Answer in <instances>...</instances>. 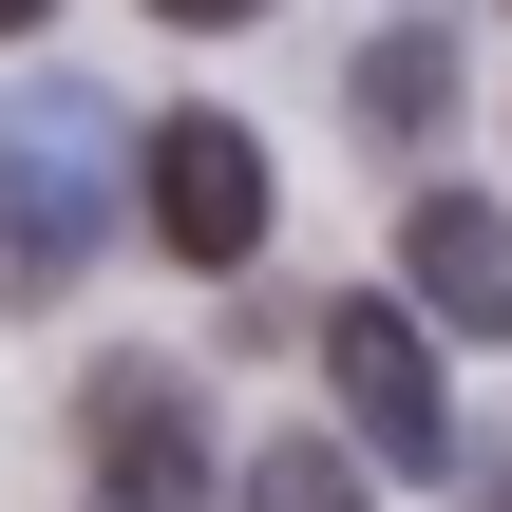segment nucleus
I'll use <instances>...</instances> for the list:
<instances>
[{"label": "nucleus", "instance_id": "6", "mask_svg": "<svg viewBox=\"0 0 512 512\" xmlns=\"http://www.w3.org/2000/svg\"><path fill=\"white\" fill-rule=\"evenodd\" d=\"M361 114H380V133L418 152V133L456 114V38H437V19H399V38H361Z\"/></svg>", "mask_w": 512, "mask_h": 512}, {"label": "nucleus", "instance_id": "3", "mask_svg": "<svg viewBox=\"0 0 512 512\" xmlns=\"http://www.w3.org/2000/svg\"><path fill=\"white\" fill-rule=\"evenodd\" d=\"M76 437H95V494L209 512V418H190V380H171V361H95V399H76Z\"/></svg>", "mask_w": 512, "mask_h": 512}, {"label": "nucleus", "instance_id": "11", "mask_svg": "<svg viewBox=\"0 0 512 512\" xmlns=\"http://www.w3.org/2000/svg\"><path fill=\"white\" fill-rule=\"evenodd\" d=\"M494 512H512V494H494Z\"/></svg>", "mask_w": 512, "mask_h": 512}, {"label": "nucleus", "instance_id": "10", "mask_svg": "<svg viewBox=\"0 0 512 512\" xmlns=\"http://www.w3.org/2000/svg\"><path fill=\"white\" fill-rule=\"evenodd\" d=\"M76 512H152V494H76Z\"/></svg>", "mask_w": 512, "mask_h": 512}, {"label": "nucleus", "instance_id": "1", "mask_svg": "<svg viewBox=\"0 0 512 512\" xmlns=\"http://www.w3.org/2000/svg\"><path fill=\"white\" fill-rule=\"evenodd\" d=\"M95 152H114V133H95V95H57V76L0 114V304H57V285H76V247H95Z\"/></svg>", "mask_w": 512, "mask_h": 512}, {"label": "nucleus", "instance_id": "4", "mask_svg": "<svg viewBox=\"0 0 512 512\" xmlns=\"http://www.w3.org/2000/svg\"><path fill=\"white\" fill-rule=\"evenodd\" d=\"M152 228H171L190 266H247V247H266V133H247V114H171V133H152Z\"/></svg>", "mask_w": 512, "mask_h": 512}, {"label": "nucleus", "instance_id": "7", "mask_svg": "<svg viewBox=\"0 0 512 512\" xmlns=\"http://www.w3.org/2000/svg\"><path fill=\"white\" fill-rule=\"evenodd\" d=\"M228 512H380V494H361V456H323V437H247Z\"/></svg>", "mask_w": 512, "mask_h": 512}, {"label": "nucleus", "instance_id": "2", "mask_svg": "<svg viewBox=\"0 0 512 512\" xmlns=\"http://www.w3.org/2000/svg\"><path fill=\"white\" fill-rule=\"evenodd\" d=\"M323 380H342L361 456H399V475H437V456H456V399H437V342H418L399 304H323Z\"/></svg>", "mask_w": 512, "mask_h": 512}, {"label": "nucleus", "instance_id": "5", "mask_svg": "<svg viewBox=\"0 0 512 512\" xmlns=\"http://www.w3.org/2000/svg\"><path fill=\"white\" fill-rule=\"evenodd\" d=\"M399 285L437 342H512V209L494 190H418L399 209Z\"/></svg>", "mask_w": 512, "mask_h": 512}, {"label": "nucleus", "instance_id": "8", "mask_svg": "<svg viewBox=\"0 0 512 512\" xmlns=\"http://www.w3.org/2000/svg\"><path fill=\"white\" fill-rule=\"evenodd\" d=\"M152 19H171V38H228V19H266V0H152Z\"/></svg>", "mask_w": 512, "mask_h": 512}, {"label": "nucleus", "instance_id": "9", "mask_svg": "<svg viewBox=\"0 0 512 512\" xmlns=\"http://www.w3.org/2000/svg\"><path fill=\"white\" fill-rule=\"evenodd\" d=\"M38 19H57V0H0V38H38Z\"/></svg>", "mask_w": 512, "mask_h": 512}]
</instances>
